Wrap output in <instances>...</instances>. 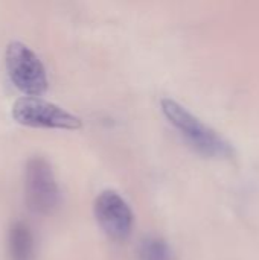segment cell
<instances>
[{
	"mask_svg": "<svg viewBox=\"0 0 259 260\" xmlns=\"http://www.w3.org/2000/svg\"><path fill=\"white\" fill-rule=\"evenodd\" d=\"M160 107L166 120L200 155L217 160H227L235 155L234 146L221 134L208 126L179 102L172 99H163Z\"/></svg>",
	"mask_w": 259,
	"mask_h": 260,
	"instance_id": "cell-1",
	"label": "cell"
},
{
	"mask_svg": "<svg viewBox=\"0 0 259 260\" xmlns=\"http://www.w3.org/2000/svg\"><path fill=\"white\" fill-rule=\"evenodd\" d=\"M6 72L11 82L26 96H43L49 88L47 73L32 49L20 41H11L5 53Z\"/></svg>",
	"mask_w": 259,
	"mask_h": 260,
	"instance_id": "cell-2",
	"label": "cell"
},
{
	"mask_svg": "<svg viewBox=\"0 0 259 260\" xmlns=\"http://www.w3.org/2000/svg\"><path fill=\"white\" fill-rule=\"evenodd\" d=\"M95 218L105 235L114 241H124L133 230L134 216L127 201L114 190L101 192L93 206Z\"/></svg>",
	"mask_w": 259,
	"mask_h": 260,
	"instance_id": "cell-5",
	"label": "cell"
},
{
	"mask_svg": "<svg viewBox=\"0 0 259 260\" xmlns=\"http://www.w3.org/2000/svg\"><path fill=\"white\" fill-rule=\"evenodd\" d=\"M12 117L17 123L29 128L75 131L82 126V120L78 116L38 96L18 99L12 107Z\"/></svg>",
	"mask_w": 259,
	"mask_h": 260,
	"instance_id": "cell-3",
	"label": "cell"
},
{
	"mask_svg": "<svg viewBox=\"0 0 259 260\" xmlns=\"http://www.w3.org/2000/svg\"><path fill=\"white\" fill-rule=\"evenodd\" d=\"M24 198L31 212L50 215L60 204V190L50 163L43 157L27 161L24 171Z\"/></svg>",
	"mask_w": 259,
	"mask_h": 260,
	"instance_id": "cell-4",
	"label": "cell"
},
{
	"mask_svg": "<svg viewBox=\"0 0 259 260\" xmlns=\"http://www.w3.org/2000/svg\"><path fill=\"white\" fill-rule=\"evenodd\" d=\"M34 235L27 224L17 221L8 232V257L9 260H34Z\"/></svg>",
	"mask_w": 259,
	"mask_h": 260,
	"instance_id": "cell-6",
	"label": "cell"
},
{
	"mask_svg": "<svg viewBox=\"0 0 259 260\" xmlns=\"http://www.w3.org/2000/svg\"><path fill=\"white\" fill-rule=\"evenodd\" d=\"M140 260H174L169 245L162 238H145L139 247Z\"/></svg>",
	"mask_w": 259,
	"mask_h": 260,
	"instance_id": "cell-7",
	"label": "cell"
}]
</instances>
